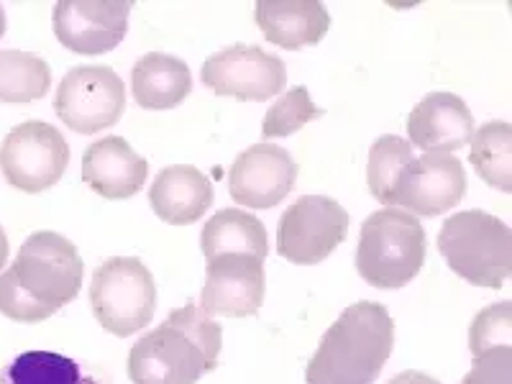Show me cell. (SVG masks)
I'll use <instances>...</instances> for the list:
<instances>
[{
	"label": "cell",
	"instance_id": "cell-1",
	"mask_svg": "<svg viewBox=\"0 0 512 384\" xmlns=\"http://www.w3.org/2000/svg\"><path fill=\"white\" fill-rule=\"evenodd\" d=\"M85 262L70 239L36 231L16 262L0 274V313L16 323H41L70 305L82 290Z\"/></svg>",
	"mask_w": 512,
	"mask_h": 384
},
{
	"label": "cell",
	"instance_id": "cell-2",
	"mask_svg": "<svg viewBox=\"0 0 512 384\" xmlns=\"http://www.w3.org/2000/svg\"><path fill=\"white\" fill-rule=\"evenodd\" d=\"M221 346V323L198 305L175 308L162 326L134 344L128 354V379L134 384H195L216 369Z\"/></svg>",
	"mask_w": 512,
	"mask_h": 384
},
{
	"label": "cell",
	"instance_id": "cell-3",
	"mask_svg": "<svg viewBox=\"0 0 512 384\" xmlns=\"http://www.w3.org/2000/svg\"><path fill=\"white\" fill-rule=\"evenodd\" d=\"M395 346V320L382 303L361 300L323 333L305 369L308 384H374Z\"/></svg>",
	"mask_w": 512,
	"mask_h": 384
},
{
	"label": "cell",
	"instance_id": "cell-4",
	"mask_svg": "<svg viewBox=\"0 0 512 384\" xmlns=\"http://www.w3.org/2000/svg\"><path fill=\"white\" fill-rule=\"evenodd\" d=\"M448 269L477 287L500 290L512 274V228L484 210H461L438 231Z\"/></svg>",
	"mask_w": 512,
	"mask_h": 384
},
{
	"label": "cell",
	"instance_id": "cell-5",
	"mask_svg": "<svg viewBox=\"0 0 512 384\" xmlns=\"http://www.w3.org/2000/svg\"><path fill=\"white\" fill-rule=\"evenodd\" d=\"M425 231L405 210L382 208L364 221L356 249V272L377 290H400L425 262Z\"/></svg>",
	"mask_w": 512,
	"mask_h": 384
},
{
	"label": "cell",
	"instance_id": "cell-6",
	"mask_svg": "<svg viewBox=\"0 0 512 384\" xmlns=\"http://www.w3.org/2000/svg\"><path fill=\"white\" fill-rule=\"evenodd\" d=\"M90 305L100 326L113 336L128 338L144 331L157 310L152 272L136 256H113L93 272Z\"/></svg>",
	"mask_w": 512,
	"mask_h": 384
},
{
	"label": "cell",
	"instance_id": "cell-7",
	"mask_svg": "<svg viewBox=\"0 0 512 384\" xmlns=\"http://www.w3.org/2000/svg\"><path fill=\"white\" fill-rule=\"evenodd\" d=\"M126 111V88L116 70L105 64L72 67L59 82L54 113L77 134L95 136L121 121Z\"/></svg>",
	"mask_w": 512,
	"mask_h": 384
},
{
	"label": "cell",
	"instance_id": "cell-8",
	"mask_svg": "<svg viewBox=\"0 0 512 384\" xmlns=\"http://www.w3.org/2000/svg\"><path fill=\"white\" fill-rule=\"evenodd\" d=\"M70 167V144L57 126L44 121L18 123L0 146V169L16 190L44 192Z\"/></svg>",
	"mask_w": 512,
	"mask_h": 384
},
{
	"label": "cell",
	"instance_id": "cell-9",
	"mask_svg": "<svg viewBox=\"0 0 512 384\" xmlns=\"http://www.w3.org/2000/svg\"><path fill=\"white\" fill-rule=\"evenodd\" d=\"M351 218L341 203L326 195H303L282 213L277 254L300 267L326 262L349 236Z\"/></svg>",
	"mask_w": 512,
	"mask_h": 384
},
{
	"label": "cell",
	"instance_id": "cell-10",
	"mask_svg": "<svg viewBox=\"0 0 512 384\" xmlns=\"http://www.w3.org/2000/svg\"><path fill=\"white\" fill-rule=\"evenodd\" d=\"M203 85L221 98L264 103L285 90L287 67L280 57L251 44H233L203 62Z\"/></svg>",
	"mask_w": 512,
	"mask_h": 384
},
{
	"label": "cell",
	"instance_id": "cell-11",
	"mask_svg": "<svg viewBox=\"0 0 512 384\" xmlns=\"http://www.w3.org/2000/svg\"><path fill=\"white\" fill-rule=\"evenodd\" d=\"M466 172L454 154H423L402 167L390 195V208L402 205L410 216L436 218L461 203Z\"/></svg>",
	"mask_w": 512,
	"mask_h": 384
},
{
	"label": "cell",
	"instance_id": "cell-12",
	"mask_svg": "<svg viewBox=\"0 0 512 384\" xmlns=\"http://www.w3.org/2000/svg\"><path fill=\"white\" fill-rule=\"evenodd\" d=\"M131 8L128 0H59L52 11L54 36L70 52L100 57L126 39Z\"/></svg>",
	"mask_w": 512,
	"mask_h": 384
},
{
	"label": "cell",
	"instance_id": "cell-13",
	"mask_svg": "<svg viewBox=\"0 0 512 384\" xmlns=\"http://www.w3.org/2000/svg\"><path fill=\"white\" fill-rule=\"evenodd\" d=\"M297 182V164L280 144L249 146L228 172V192L239 205L267 210L280 205Z\"/></svg>",
	"mask_w": 512,
	"mask_h": 384
},
{
	"label": "cell",
	"instance_id": "cell-14",
	"mask_svg": "<svg viewBox=\"0 0 512 384\" xmlns=\"http://www.w3.org/2000/svg\"><path fill=\"white\" fill-rule=\"evenodd\" d=\"M264 259L249 254H223L208 259L200 310L208 315L246 318L264 303Z\"/></svg>",
	"mask_w": 512,
	"mask_h": 384
},
{
	"label": "cell",
	"instance_id": "cell-15",
	"mask_svg": "<svg viewBox=\"0 0 512 384\" xmlns=\"http://www.w3.org/2000/svg\"><path fill=\"white\" fill-rule=\"evenodd\" d=\"M474 116L454 93H428L408 116V144L425 154H451L469 146Z\"/></svg>",
	"mask_w": 512,
	"mask_h": 384
},
{
	"label": "cell",
	"instance_id": "cell-16",
	"mask_svg": "<svg viewBox=\"0 0 512 384\" xmlns=\"http://www.w3.org/2000/svg\"><path fill=\"white\" fill-rule=\"evenodd\" d=\"M80 175L103 200H128L144 187L149 162L139 157L123 136H105L85 149Z\"/></svg>",
	"mask_w": 512,
	"mask_h": 384
},
{
	"label": "cell",
	"instance_id": "cell-17",
	"mask_svg": "<svg viewBox=\"0 0 512 384\" xmlns=\"http://www.w3.org/2000/svg\"><path fill=\"white\" fill-rule=\"evenodd\" d=\"M254 18L269 44L292 52L315 47L331 29V16L318 0H259Z\"/></svg>",
	"mask_w": 512,
	"mask_h": 384
},
{
	"label": "cell",
	"instance_id": "cell-18",
	"mask_svg": "<svg viewBox=\"0 0 512 384\" xmlns=\"http://www.w3.org/2000/svg\"><path fill=\"white\" fill-rule=\"evenodd\" d=\"M213 198L216 192L210 180L192 164L164 167L149 190L152 210L169 226H190L200 221L213 205Z\"/></svg>",
	"mask_w": 512,
	"mask_h": 384
},
{
	"label": "cell",
	"instance_id": "cell-19",
	"mask_svg": "<svg viewBox=\"0 0 512 384\" xmlns=\"http://www.w3.org/2000/svg\"><path fill=\"white\" fill-rule=\"evenodd\" d=\"M131 93L146 111L177 108L192 93L190 67L172 54H144L131 70Z\"/></svg>",
	"mask_w": 512,
	"mask_h": 384
},
{
	"label": "cell",
	"instance_id": "cell-20",
	"mask_svg": "<svg viewBox=\"0 0 512 384\" xmlns=\"http://www.w3.org/2000/svg\"><path fill=\"white\" fill-rule=\"evenodd\" d=\"M200 249L205 259H216L223 254H249L256 259H267V226L246 210L223 208L210 221H205L203 233H200Z\"/></svg>",
	"mask_w": 512,
	"mask_h": 384
},
{
	"label": "cell",
	"instance_id": "cell-21",
	"mask_svg": "<svg viewBox=\"0 0 512 384\" xmlns=\"http://www.w3.org/2000/svg\"><path fill=\"white\" fill-rule=\"evenodd\" d=\"M472 167L489 187L512 192V126L507 121L484 123L472 136Z\"/></svg>",
	"mask_w": 512,
	"mask_h": 384
},
{
	"label": "cell",
	"instance_id": "cell-22",
	"mask_svg": "<svg viewBox=\"0 0 512 384\" xmlns=\"http://www.w3.org/2000/svg\"><path fill=\"white\" fill-rule=\"evenodd\" d=\"M52 88V70L31 52H0V103H34Z\"/></svg>",
	"mask_w": 512,
	"mask_h": 384
},
{
	"label": "cell",
	"instance_id": "cell-23",
	"mask_svg": "<svg viewBox=\"0 0 512 384\" xmlns=\"http://www.w3.org/2000/svg\"><path fill=\"white\" fill-rule=\"evenodd\" d=\"M0 384H98L75 359L54 351H24L3 369Z\"/></svg>",
	"mask_w": 512,
	"mask_h": 384
},
{
	"label": "cell",
	"instance_id": "cell-24",
	"mask_svg": "<svg viewBox=\"0 0 512 384\" xmlns=\"http://www.w3.org/2000/svg\"><path fill=\"white\" fill-rule=\"evenodd\" d=\"M413 157H415L413 146L408 144V139L387 134V136H379V139L374 141L372 149H369V162H367V182L374 200H379V203L390 208L392 187H395L402 167H405Z\"/></svg>",
	"mask_w": 512,
	"mask_h": 384
},
{
	"label": "cell",
	"instance_id": "cell-25",
	"mask_svg": "<svg viewBox=\"0 0 512 384\" xmlns=\"http://www.w3.org/2000/svg\"><path fill=\"white\" fill-rule=\"evenodd\" d=\"M320 116H323V108L313 103L308 88L295 85L282 98H277V103L267 111L262 121V136L264 139H282V136L295 134Z\"/></svg>",
	"mask_w": 512,
	"mask_h": 384
},
{
	"label": "cell",
	"instance_id": "cell-26",
	"mask_svg": "<svg viewBox=\"0 0 512 384\" xmlns=\"http://www.w3.org/2000/svg\"><path fill=\"white\" fill-rule=\"evenodd\" d=\"M500 346H512L510 300H502V303L479 310L472 323V331H469V349H472L474 359L492 349H500Z\"/></svg>",
	"mask_w": 512,
	"mask_h": 384
},
{
	"label": "cell",
	"instance_id": "cell-27",
	"mask_svg": "<svg viewBox=\"0 0 512 384\" xmlns=\"http://www.w3.org/2000/svg\"><path fill=\"white\" fill-rule=\"evenodd\" d=\"M461 384H512V346H500L474 359Z\"/></svg>",
	"mask_w": 512,
	"mask_h": 384
},
{
	"label": "cell",
	"instance_id": "cell-28",
	"mask_svg": "<svg viewBox=\"0 0 512 384\" xmlns=\"http://www.w3.org/2000/svg\"><path fill=\"white\" fill-rule=\"evenodd\" d=\"M387 384H441L436 377L425 372H415V369H408V372H400L397 377H392Z\"/></svg>",
	"mask_w": 512,
	"mask_h": 384
},
{
	"label": "cell",
	"instance_id": "cell-29",
	"mask_svg": "<svg viewBox=\"0 0 512 384\" xmlns=\"http://www.w3.org/2000/svg\"><path fill=\"white\" fill-rule=\"evenodd\" d=\"M8 262V236L6 231H3V226H0V269H3V264Z\"/></svg>",
	"mask_w": 512,
	"mask_h": 384
},
{
	"label": "cell",
	"instance_id": "cell-30",
	"mask_svg": "<svg viewBox=\"0 0 512 384\" xmlns=\"http://www.w3.org/2000/svg\"><path fill=\"white\" fill-rule=\"evenodd\" d=\"M3 34H6V11L0 6V39H3Z\"/></svg>",
	"mask_w": 512,
	"mask_h": 384
}]
</instances>
